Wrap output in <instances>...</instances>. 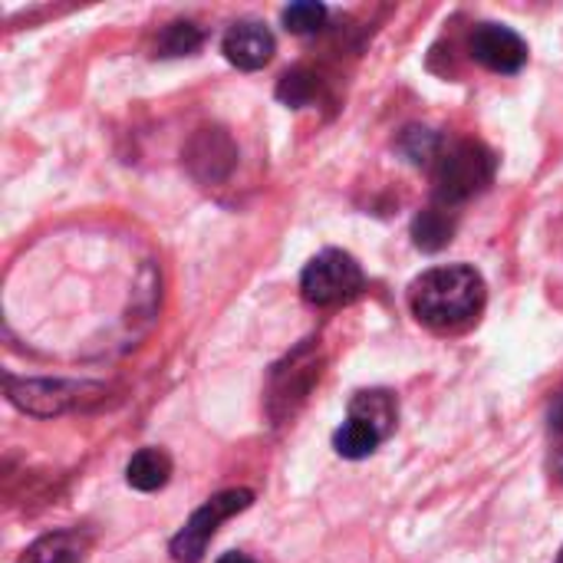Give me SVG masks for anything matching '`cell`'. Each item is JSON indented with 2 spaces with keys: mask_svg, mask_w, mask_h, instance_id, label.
<instances>
[{
  "mask_svg": "<svg viewBox=\"0 0 563 563\" xmlns=\"http://www.w3.org/2000/svg\"><path fill=\"white\" fill-rule=\"evenodd\" d=\"M274 46H277L274 33L257 20H241V23L228 26L224 40H221V49H224L228 63L238 66V69H247V73L267 66L274 59Z\"/></svg>",
  "mask_w": 563,
  "mask_h": 563,
  "instance_id": "cell-8",
  "label": "cell"
},
{
  "mask_svg": "<svg viewBox=\"0 0 563 563\" xmlns=\"http://www.w3.org/2000/svg\"><path fill=\"white\" fill-rule=\"evenodd\" d=\"M468 49L492 73H518L528 63V43L501 23H478L468 36Z\"/></svg>",
  "mask_w": 563,
  "mask_h": 563,
  "instance_id": "cell-6",
  "label": "cell"
},
{
  "mask_svg": "<svg viewBox=\"0 0 563 563\" xmlns=\"http://www.w3.org/2000/svg\"><path fill=\"white\" fill-rule=\"evenodd\" d=\"M452 231H455V224H452V218H449V208H442V205L422 211V214L416 218V224H412L416 244H419L422 251H439V247H445V244L452 241Z\"/></svg>",
  "mask_w": 563,
  "mask_h": 563,
  "instance_id": "cell-14",
  "label": "cell"
},
{
  "mask_svg": "<svg viewBox=\"0 0 563 563\" xmlns=\"http://www.w3.org/2000/svg\"><path fill=\"white\" fill-rule=\"evenodd\" d=\"M254 501V495L247 488H231V492H221L214 498H208L191 518L188 525L172 538V558L178 563H198L205 558L211 538L218 534V525L247 511Z\"/></svg>",
  "mask_w": 563,
  "mask_h": 563,
  "instance_id": "cell-4",
  "label": "cell"
},
{
  "mask_svg": "<svg viewBox=\"0 0 563 563\" xmlns=\"http://www.w3.org/2000/svg\"><path fill=\"white\" fill-rule=\"evenodd\" d=\"M303 356H307V350H300L297 356H290V363H287L290 379H287V376H280V373H274V396H271L274 409H277V402H284V412H294V409H297V402H303V399H307V393H310L313 379H320V366H317L313 360H307V363H303ZM284 412H280V416H284Z\"/></svg>",
  "mask_w": 563,
  "mask_h": 563,
  "instance_id": "cell-10",
  "label": "cell"
},
{
  "mask_svg": "<svg viewBox=\"0 0 563 563\" xmlns=\"http://www.w3.org/2000/svg\"><path fill=\"white\" fill-rule=\"evenodd\" d=\"M172 478V459L162 449H142L132 455L129 468H125V482L135 492H158L165 488Z\"/></svg>",
  "mask_w": 563,
  "mask_h": 563,
  "instance_id": "cell-11",
  "label": "cell"
},
{
  "mask_svg": "<svg viewBox=\"0 0 563 563\" xmlns=\"http://www.w3.org/2000/svg\"><path fill=\"white\" fill-rule=\"evenodd\" d=\"M218 563H254L251 558H244V554H224Z\"/></svg>",
  "mask_w": 563,
  "mask_h": 563,
  "instance_id": "cell-20",
  "label": "cell"
},
{
  "mask_svg": "<svg viewBox=\"0 0 563 563\" xmlns=\"http://www.w3.org/2000/svg\"><path fill=\"white\" fill-rule=\"evenodd\" d=\"M350 416L369 422V426L386 439V435L393 432V426H396L399 409H396L393 393H386V389H369V393H356V399L350 402Z\"/></svg>",
  "mask_w": 563,
  "mask_h": 563,
  "instance_id": "cell-12",
  "label": "cell"
},
{
  "mask_svg": "<svg viewBox=\"0 0 563 563\" xmlns=\"http://www.w3.org/2000/svg\"><path fill=\"white\" fill-rule=\"evenodd\" d=\"M495 152L482 142H462L449 155L439 158L435 168V201L442 208H452L459 201L475 198L485 191L495 178Z\"/></svg>",
  "mask_w": 563,
  "mask_h": 563,
  "instance_id": "cell-2",
  "label": "cell"
},
{
  "mask_svg": "<svg viewBox=\"0 0 563 563\" xmlns=\"http://www.w3.org/2000/svg\"><path fill=\"white\" fill-rule=\"evenodd\" d=\"M363 287H366L363 267L356 264V257H350L346 251H336V247L317 254L300 274V294L313 307L350 303L353 297L363 294Z\"/></svg>",
  "mask_w": 563,
  "mask_h": 563,
  "instance_id": "cell-3",
  "label": "cell"
},
{
  "mask_svg": "<svg viewBox=\"0 0 563 563\" xmlns=\"http://www.w3.org/2000/svg\"><path fill=\"white\" fill-rule=\"evenodd\" d=\"M284 23L290 33H317L323 23H327V7L323 3H313V0H300V3H290L284 10Z\"/></svg>",
  "mask_w": 563,
  "mask_h": 563,
  "instance_id": "cell-15",
  "label": "cell"
},
{
  "mask_svg": "<svg viewBox=\"0 0 563 563\" xmlns=\"http://www.w3.org/2000/svg\"><path fill=\"white\" fill-rule=\"evenodd\" d=\"M313 89H317L313 76H310L307 69H294V73H287V76L280 79L277 96H280L287 106H303V102L313 96Z\"/></svg>",
  "mask_w": 563,
  "mask_h": 563,
  "instance_id": "cell-17",
  "label": "cell"
},
{
  "mask_svg": "<svg viewBox=\"0 0 563 563\" xmlns=\"http://www.w3.org/2000/svg\"><path fill=\"white\" fill-rule=\"evenodd\" d=\"M185 162L191 168V175L198 181H221L231 175L234 162H238V145L231 142V135L218 125L211 129H198L185 148Z\"/></svg>",
  "mask_w": 563,
  "mask_h": 563,
  "instance_id": "cell-7",
  "label": "cell"
},
{
  "mask_svg": "<svg viewBox=\"0 0 563 563\" xmlns=\"http://www.w3.org/2000/svg\"><path fill=\"white\" fill-rule=\"evenodd\" d=\"M3 383H7V399L30 416H59L82 399L79 393L96 389L86 383H63V379H13V376H7Z\"/></svg>",
  "mask_w": 563,
  "mask_h": 563,
  "instance_id": "cell-5",
  "label": "cell"
},
{
  "mask_svg": "<svg viewBox=\"0 0 563 563\" xmlns=\"http://www.w3.org/2000/svg\"><path fill=\"white\" fill-rule=\"evenodd\" d=\"M379 442H383V435H379L369 422L353 419V416H350V419L336 429V435H333V449H336L343 459H350V462L369 459V455L379 449Z\"/></svg>",
  "mask_w": 563,
  "mask_h": 563,
  "instance_id": "cell-13",
  "label": "cell"
},
{
  "mask_svg": "<svg viewBox=\"0 0 563 563\" xmlns=\"http://www.w3.org/2000/svg\"><path fill=\"white\" fill-rule=\"evenodd\" d=\"M551 426H554V432L563 439V399L554 406V412H551Z\"/></svg>",
  "mask_w": 563,
  "mask_h": 563,
  "instance_id": "cell-19",
  "label": "cell"
},
{
  "mask_svg": "<svg viewBox=\"0 0 563 563\" xmlns=\"http://www.w3.org/2000/svg\"><path fill=\"white\" fill-rule=\"evenodd\" d=\"M89 551V538L79 531H53L33 541L16 563H82Z\"/></svg>",
  "mask_w": 563,
  "mask_h": 563,
  "instance_id": "cell-9",
  "label": "cell"
},
{
  "mask_svg": "<svg viewBox=\"0 0 563 563\" xmlns=\"http://www.w3.org/2000/svg\"><path fill=\"white\" fill-rule=\"evenodd\" d=\"M558 563H563V548H561V554H558Z\"/></svg>",
  "mask_w": 563,
  "mask_h": 563,
  "instance_id": "cell-21",
  "label": "cell"
},
{
  "mask_svg": "<svg viewBox=\"0 0 563 563\" xmlns=\"http://www.w3.org/2000/svg\"><path fill=\"white\" fill-rule=\"evenodd\" d=\"M198 43H201V30H198L195 23H188V20H178V23H172V26L165 30V36H162V53H165V56H185V53L198 49Z\"/></svg>",
  "mask_w": 563,
  "mask_h": 563,
  "instance_id": "cell-16",
  "label": "cell"
},
{
  "mask_svg": "<svg viewBox=\"0 0 563 563\" xmlns=\"http://www.w3.org/2000/svg\"><path fill=\"white\" fill-rule=\"evenodd\" d=\"M402 148L409 152V158H412V162H426V158H432V155H435L439 139H435L429 129H409V132H406V139H402Z\"/></svg>",
  "mask_w": 563,
  "mask_h": 563,
  "instance_id": "cell-18",
  "label": "cell"
},
{
  "mask_svg": "<svg viewBox=\"0 0 563 563\" xmlns=\"http://www.w3.org/2000/svg\"><path fill=\"white\" fill-rule=\"evenodd\" d=\"M485 307V280L468 264L432 267L412 284V313L432 330H462Z\"/></svg>",
  "mask_w": 563,
  "mask_h": 563,
  "instance_id": "cell-1",
  "label": "cell"
}]
</instances>
